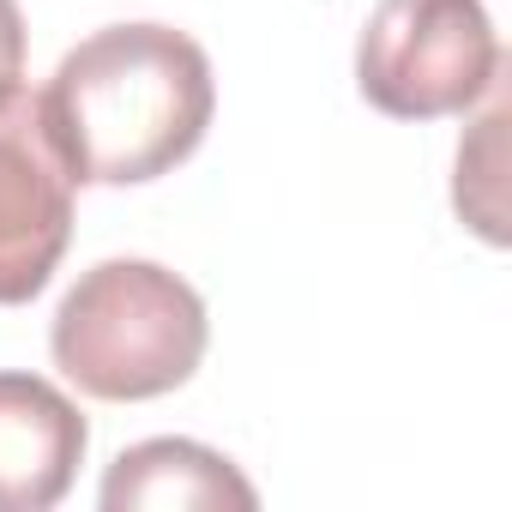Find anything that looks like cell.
<instances>
[{
    "label": "cell",
    "mask_w": 512,
    "mask_h": 512,
    "mask_svg": "<svg viewBox=\"0 0 512 512\" xmlns=\"http://www.w3.org/2000/svg\"><path fill=\"white\" fill-rule=\"evenodd\" d=\"M25 73V13L19 0H0V97H7Z\"/></svg>",
    "instance_id": "7"
},
{
    "label": "cell",
    "mask_w": 512,
    "mask_h": 512,
    "mask_svg": "<svg viewBox=\"0 0 512 512\" xmlns=\"http://www.w3.org/2000/svg\"><path fill=\"white\" fill-rule=\"evenodd\" d=\"M500 73L482 0H380L356 43V91L392 121L464 115Z\"/></svg>",
    "instance_id": "3"
},
{
    "label": "cell",
    "mask_w": 512,
    "mask_h": 512,
    "mask_svg": "<svg viewBox=\"0 0 512 512\" xmlns=\"http://www.w3.org/2000/svg\"><path fill=\"white\" fill-rule=\"evenodd\" d=\"M91 428L43 374H0V512H49L85 464Z\"/></svg>",
    "instance_id": "5"
},
{
    "label": "cell",
    "mask_w": 512,
    "mask_h": 512,
    "mask_svg": "<svg viewBox=\"0 0 512 512\" xmlns=\"http://www.w3.org/2000/svg\"><path fill=\"white\" fill-rule=\"evenodd\" d=\"M73 163L55 145L43 91L0 97V308H25L73 241Z\"/></svg>",
    "instance_id": "4"
},
{
    "label": "cell",
    "mask_w": 512,
    "mask_h": 512,
    "mask_svg": "<svg viewBox=\"0 0 512 512\" xmlns=\"http://www.w3.org/2000/svg\"><path fill=\"white\" fill-rule=\"evenodd\" d=\"M211 320L187 278L157 260H103L55 308V368L103 404H145L193 380Z\"/></svg>",
    "instance_id": "2"
},
{
    "label": "cell",
    "mask_w": 512,
    "mask_h": 512,
    "mask_svg": "<svg viewBox=\"0 0 512 512\" xmlns=\"http://www.w3.org/2000/svg\"><path fill=\"white\" fill-rule=\"evenodd\" d=\"M103 506L109 512H181V506H241L253 512L260 506V494H253V482L211 446L199 440H139L127 446L109 476H103Z\"/></svg>",
    "instance_id": "6"
},
{
    "label": "cell",
    "mask_w": 512,
    "mask_h": 512,
    "mask_svg": "<svg viewBox=\"0 0 512 512\" xmlns=\"http://www.w3.org/2000/svg\"><path fill=\"white\" fill-rule=\"evenodd\" d=\"M43 109L79 181L139 187L199 151L217 79L205 49L175 25H109L61 55Z\"/></svg>",
    "instance_id": "1"
}]
</instances>
